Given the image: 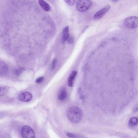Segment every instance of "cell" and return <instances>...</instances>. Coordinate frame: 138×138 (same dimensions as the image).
I'll list each match as a JSON object with an SVG mask.
<instances>
[{
    "label": "cell",
    "instance_id": "1",
    "mask_svg": "<svg viewBox=\"0 0 138 138\" xmlns=\"http://www.w3.org/2000/svg\"><path fill=\"white\" fill-rule=\"evenodd\" d=\"M67 116L69 120L72 123H78L82 118V111L77 107H72L67 111Z\"/></svg>",
    "mask_w": 138,
    "mask_h": 138
},
{
    "label": "cell",
    "instance_id": "2",
    "mask_svg": "<svg viewBox=\"0 0 138 138\" xmlns=\"http://www.w3.org/2000/svg\"><path fill=\"white\" fill-rule=\"evenodd\" d=\"M92 3V2L89 0L78 1L76 3V9L79 12H85L90 8Z\"/></svg>",
    "mask_w": 138,
    "mask_h": 138
},
{
    "label": "cell",
    "instance_id": "3",
    "mask_svg": "<svg viewBox=\"0 0 138 138\" xmlns=\"http://www.w3.org/2000/svg\"><path fill=\"white\" fill-rule=\"evenodd\" d=\"M124 24L126 27L129 29L136 28L138 26V17L136 16L128 17L125 20Z\"/></svg>",
    "mask_w": 138,
    "mask_h": 138
},
{
    "label": "cell",
    "instance_id": "4",
    "mask_svg": "<svg viewBox=\"0 0 138 138\" xmlns=\"http://www.w3.org/2000/svg\"><path fill=\"white\" fill-rule=\"evenodd\" d=\"M23 138H35V133L32 129L27 125L23 127L21 131Z\"/></svg>",
    "mask_w": 138,
    "mask_h": 138
},
{
    "label": "cell",
    "instance_id": "5",
    "mask_svg": "<svg viewBox=\"0 0 138 138\" xmlns=\"http://www.w3.org/2000/svg\"><path fill=\"white\" fill-rule=\"evenodd\" d=\"M32 97L31 93L28 92H25L19 95L18 99L21 101L28 102L31 100Z\"/></svg>",
    "mask_w": 138,
    "mask_h": 138
},
{
    "label": "cell",
    "instance_id": "6",
    "mask_svg": "<svg viewBox=\"0 0 138 138\" xmlns=\"http://www.w3.org/2000/svg\"><path fill=\"white\" fill-rule=\"evenodd\" d=\"M111 7L110 6L107 5L98 11L94 15V20H98L101 18L110 10Z\"/></svg>",
    "mask_w": 138,
    "mask_h": 138
},
{
    "label": "cell",
    "instance_id": "7",
    "mask_svg": "<svg viewBox=\"0 0 138 138\" xmlns=\"http://www.w3.org/2000/svg\"><path fill=\"white\" fill-rule=\"evenodd\" d=\"M8 70L7 64L3 61H0V76H4L6 75Z\"/></svg>",
    "mask_w": 138,
    "mask_h": 138
},
{
    "label": "cell",
    "instance_id": "8",
    "mask_svg": "<svg viewBox=\"0 0 138 138\" xmlns=\"http://www.w3.org/2000/svg\"><path fill=\"white\" fill-rule=\"evenodd\" d=\"M58 98L59 100L63 101L67 97V94L66 88L64 87H61L58 94Z\"/></svg>",
    "mask_w": 138,
    "mask_h": 138
},
{
    "label": "cell",
    "instance_id": "9",
    "mask_svg": "<svg viewBox=\"0 0 138 138\" xmlns=\"http://www.w3.org/2000/svg\"><path fill=\"white\" fill-rule=\"evenodd\" d=\"M77 74V71H74L69 76L68 80V85L69 87H72L73 86L74 80Z\"/></svg>",
    "mask_w": 138,
    "mask_h": 138
},
{
    "label": "cell",
    "instance_id": "10",
    "mask_svg": "<svg viewBox=\"0 0 138 138\" xmlns=\"http://www.w3.org/2000/svg\"><path fill=\"white\" fill-rule=\"evenodd\" d=\"M70 36V28L69 27L67 26L64 28L63 30L62 37L63 43H64L68 40Z\"/></svg>",
    "mask_w": 138,
    "mask_h": 138
},
{
    "label": "cell",
    "instance_id": "11",
    "mask_svg": "<svg viewBox=\"0 0 138 138\" xmlns=\"http://www.w3.org/2000/svg\"><path fill=\"white\" fill-rule=\"evenodd\" d=\"M38 3L42 8L45 11H48L50 10V6L45 1L43 0H39L38 1Z\"/></svg>",
    "mask_w": 138,
    "mask_h": 138
},
{
    "label": "cell",
    "instance_id": "12",
    "mask_svg": "<svg viewBox=\"0 0 138 138\" xmlns=\"http://www.w3.org/2000/svg\"><path fill=\"white\" fill-rule=\"evenodd\" d=\"M138 120L137 118L133 117L130 119L128 124L130 126H133L136 125L137 123Z\"/></svg>",
    "mask_w": 138,
    "mask_h": 138
},
{
    "label": "cell",
    "instance_id": "13",
    "mask_svg": "<svg viewBox=\"0 0 138 138\" xmlns=\"http://www.w3.org/2000/svg\"><path fill=\"white\" fill-rule=\"evenodd\" d=\"M8 89L6 87H0V97L6 95L8 93Z\"/></svg>",
    "mask_w": 138,
    "mask_h": 138
},
{
    "label": "cell",
    "instance_id": "14",
    "mask_svg": "<svg viewBox=\"0 0 138 138\" xmlns=\"http://www.w3.org/2000/svg\"><path fill=\"white\" fill-rule=\"evenodd\" d=\"M25 69L24 68H20L17 69L15 72V74L18 76L21 74L22 73L24 72Z\"/></svg>",
    "mask_w": 138,
    "mask_h": 138
},
{
    "label": "cell",
    "instance_id": "15",
    "mask_svg": "<svg viewBox=\"0 0 138 138\" xmlns=\"http://www.w3.org/2000/svg\"><path fill=\"white\" fill-rule=\"evenodd\" d=\"M64 1L68 5L71 6H74L76 2L75 1Z\"/></svg>",
    "mask_w": 138,
    "mask_h": 138
},
{
    "label": "cell",
    "instance_id": "16",
    "mask_svg": "<svg viewBox=\"0 0 138 138\" xmlns=\"http://www.w3.org/2000/svg\"><path fill=\"white\" fill-rule=\"evenodd\" d=\"M74 39L73 37L72 36H70L68 40V43L69 44H72L74 43Z\"/></svg>",
    "mask_w": 138,
    "mask_h": 138
},
{
    "label": "cell",
    "instance_id": "17",
    "mask_svg": "<svg viewBox=\"0 0 138 138\" xmlns=\"http://www.w3.org/2000/svg\"><path fill=\"white\" fill-rule=\"evenodd\" d=\"M44 79L43 77L38 78L36 80V82L37 83H40L43 82Z\"/></svg>",
    "mask_w": 138,
    "mask_h": 138
},
{
    "label": "cell",
    "instance_id": "18",
    "mask_svg": "<svg viewBox=\"0 0 138 138\" xmlns=\"http://www.w3.org/2000/svg\"><path fill=\"white\" fill-rule=\"evenodd\" d=\"M57 62V59H55L53 60L52 63V70H54L55 68L56 63Z\"/></svg>",
    "mask_w": 138,
    "mask_h": 138
},
{
    "label": "cell",
    "instance_id": "19",
    "mask_svg": "<svg viewBox=\"0 0 138 138\" xmlns=\"http://www.w3.org/2000/svg\"><path fill=\"white\" fill-rule=\"evenodd\" d=\"M66 135L68 137L71 138H75L76 137V136L74 134L71 133H68Z\"/></svg>",
    "mask_w": 138,
    "mask_h": 138
},
{
    "label": "cell",
    "instance_id": "20",
    "mask_svg": "<svg viewBox=\"0 0 138 138\" xmlns=\"http://www.w3.org/2000/svg\"><path fill=\"white\" fill-rule=\"evenodd\" d=\"M106 44V43H105V42H103V43H102V44H101V45H100V47H103L104 46H105Z\"/></svg>",
    "mask_w": 138,
    "mask_h": 138
},
{
    "label": "cell",
    "instance_id": "21",
    "mask_svg": "<svg viewBox=\"0 0 138 138\" xmlns=\"http://www.w3.org/2000/svg\"><path fill=\"white\" fill-rule=\"evenodd\" d=\"M118 39H117V38L115 37H113L112 38V40L114 41H117Z\"/></svg>",
    "mask_w": 138,
    "mask_h": 138
}]
</instances>
